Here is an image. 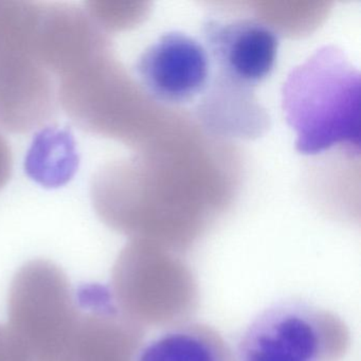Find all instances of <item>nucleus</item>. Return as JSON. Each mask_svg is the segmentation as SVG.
<instances>
[{
    "label": "nucleus",
    "mask_w": 361,
    "mask_h": 361,
    "mask_svg": "<svg viewBox=\"0 0 361 361\" xmlns=\"http://www.w3.org/2000/svg\"><path fill=\"white\" fill-rule=\"evenodd\" d=\"M30 3L0 1V45H3L22 26Z\"/></svg>",
    "instance_id": "nucleus-11"
},
{
    "label": "nucleus",
    "mask_w": 361,
    "mask_h": 361,
    "mask_svg": "<svg viewBox=\"0 0 361 361\" xmlns=\"http://www.w3.org/2000/svg\"><path fill=\"white\" fill-rule=\"evenodd\" d=\"M13 159L9 143L0 134V190L3 189L11 177Z\"/></svg>",
    "instance_id": "nucleus-13"
},
{
    "label": "nucleus",
    "mask_w": 361,
    "mask_h": 361,
    "mask_svg": "<svg viewBox=\"0 0 361 361\" xmlns=\"http://www.w3.org/2000/svg\"><path fill=\"white\" fill-rule=\"evenodd\" d=\"M360 73L335 46L317 50L291 71L282 106L302 155L335 147L360 153Z\"/></svg>",
    "instance_id": "nucleus-1"
},
{
    "label": "nucleus",
    "mask_w": 361,
    "mask_h": 361,
    "mask_svg": "<svg viewBox=\"0 0 361 361\" xmlns=\"http://www.w3.org/2000/svg\"><path fill=\"white\" fill-rule=\"evenodd\" d=\"M35 11L33 6L16 35L0 45V128L13 134L42 128L58 105L56 81L29 46Z\"/></svg>",
    "instance_id": "nucleus-4"
},
{
    "label": "nucleus",
    "mask_w": 361,
    "mask_h": 361,
    "mask_svg": "<svg viewBox=\"0 0 361 361\" xmlns=\"http://www.w3.org/2000/svg\"><path fill=\"white\" fill-rule=\"evenodd\" d=\"M350 331L331 310L284 300L259 312L238 341L236 361H338L350 348Z\"/></svg>",
    "instance_id": "nucleus-3"
},
{
    "label": "nucleus",
    "mask_w": 361,
    "mask_h": 361,
    "mask_svg": "<svg viewBox=\"0 0 361 361\" xmlns=\"http://www.w3.org/2000/svg\"><path fill=\"white\" fill-rule=\"evenodd\" d=\"M137 75L145 92L166 104H183L206 90L211 62L206 48L183 32H169L139 58Z\"/></svg>",
    "instance_id": "nucleus-5"
},
{
    "label": "nucleus",
    "mask_w": 361,
    "mask_h": 361,
    "mask_svg": "<svg viewBox=\"0 0 361 361\" xmlns=\"http://www.w3.org/2000/svg\"><path fill=\"white\" fill-rule=\"evenodd\" d=\"M202 33L215 73L253 88L271 75L279 39L269 27L253 20H210Z\"/></svg>",
    "instance_id": "nucleus-6"
},
{
    "label": "nucleus",
    "mask_w": 361,
    "mask_h": 361,
    "mask_svg": "<svg viewBox=\"0 0 361 361\" xmlns=\"http://www.w3.org/2000/svg\"><path fill=\"white\" fill-rule=\"evenodd\" d=\"M75 142L66 130L48 128L37 135L26 158V172L37 183L59 187L71 180L77 170Z\"/></svg>",
    "instance_id": "nucleus-10"
},
{
    "label": "nucleus",
    "mask_w": 361,
    "mask_h": 361,
    "mask_svg": "<svg viewBox=\"0 0 361 361\" xmlns=\"http://www.w3.org/2000/svg\"><path fill=\"white\" fill-rule=\"evenodd\" d=\"M80 310L62 268L48 259L25 263L8 297V324L31 361H75Z\"/></svg>",
    "instance_id": "nucleus-2"
},
{
    "label": "nucleus",
    "mask_w": 361,
    "mask_h": 361,
    "mask_svg": "<svg viewBox=\"0 0 361 361\" xmlns=\"http://www.w3.org/2000/svg\"><path fill=\"white\" fill-rule=\"evenodd\" d=\"M133 361H236L223 336L200 323L179 325L143 344Z\"/></svg>",
    "instance_id": "nucleus-9"
},
{
    "label": "nucleus",
    "mask_w": 361,
    "mask_h": 361,
    "mask_svg": "<svg viewBox=\"0 0 361 361\" xmlns=\"http://www.w3.org/2000/svg\"><path fill=\"white\" fill-rule=\"evenodd\" d=\"M0 361H31L26 350L7 325H0Z\"/></svg>",
    "instance_id": "nucleus-12"
},
{
    "label": "nucleus",
    "mask_w": 361,
    "mask_h": 361,
    "mask_svg": "<svg viewBox=\"0 0 361 361\" xmlns=\"http://www.w3.org/2000/svg\"><path fill=\"white\" fill-rule=\"evenodd\" d=\"M195 109L204 130L219 138L255 140L264 136L271 122L255 88L215 73Z\"/></svg>",
    "instance_id": "nucleus-7"
},
{
    "label": "nucleus",
    "mask_w": 361,
    "mask_h": 361,
    "mask_svg": "<svg viewBox=\"0 0 361 361\" xmlns=\"http://www.w3.org/2000/svg\"><path fill=\"white\" fill-rule=\"evenodd\" d=\"M80 310L75 361H123L122 331L111 289L86 283L75 290Z\"/></svg>",
    "instance_id": "nucleus-8"
}]
</instances>
